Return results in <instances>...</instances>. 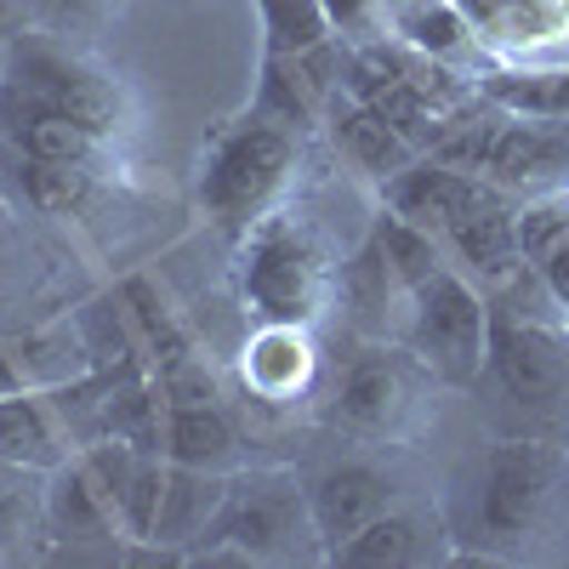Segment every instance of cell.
I'll return each mask as SVG.
<instances>
[{"label": "cell", "mask_w": 569, "mask_h": 569, "mask_svg": "<svg viewBox=\"0 0 569 569\" xmlns=\"http://www.w3.org/2000/svg\"><path fill=\"white\" fill-rule=\"evenodd\" d=\"M330 137H337V149L359 166V171H370V177H399L410 160H421V149L405 137V131H393L376 109H365L359 98H348L342 91V103L330 109Z\"/></svg>", "instance_id": "2e32d148"}, {"label": "cell", "mask_w": 569, "mask_h": 569, "mask_svg": "<svg viewBox=\"0 0 569 569\" xmlns=\"http://www.w3.org/2000/svg\"><path fill=\"white\" fill-rule=\"evenodd\" d=\"M569 479V456L536 439L496 445L485 461V490H479V530L490 541H530L547 512L558 507Z\"/></svg>", "instance_id": "277c9868"}, {"label": "cell", "mask_w": 569, "mask_h": 569, "mask_svg": "<svg viewBox=\"0 0 569 569\" xmlns=\"http://www.w3.org/2000/svg\"><path fill=\"white\" fill-rule=\"evenodd\" d=\"M240 284H246V302L268 325H308L325 308L330 273H325V257L313 246V233L291 217H273L251 233Z\"/></svg>", "instance_id": "3957f363"}, {"label": "cell", "mask_w": 569, "mask_h": 569, "mask_svg": "<svg viewBox=\"0 0 569 569\" xmlns=\"http://www.w3.org/2000/svg\"><path fill=\"white\" fill-rule=\"evenodd\" d=\"M541 279H547V291L569 308V240H563V246H558V251L541 262Z\"/></svg>", "instance_id": "4dcf8cb0"}, {"label": "cell", "mask_w": 569, "mask_h": 569, "mask_svg": "<svg viewBox=\"0 0 569 569\" xmlns=\"http://www.w3.org/2000/svg\"><path fill=\"white\" fill-rule=\"evenodd\" d=\"M445 240L472 262V268H479L485 279H512L518 268H525V257H518V240H512V211L490 194L479 211H467L450 233H445Z\"/></svg>", "instance_id": "ffe728a7"}, {"label": "cell", "mask_w": 569, "mask_h": 569, "mask_svg": "<svg viewBox=\"0 0 569 569\" xmlns=\"http://www.w3.org/2000/svg\"><path fill=\"white\" fill-rule=\"evenodd\" d=\"M308 370V348L297 342V325H268V337L251 348V382L262 393H291Z\"/></svg>", "instance_id": "83f0119b"}, {"label": "cell", "mask_w": 569, "mask_h": 569, "mask_svg": "<svg viewBox=\"0 0 569 569\" xmlns=\"http://www.w3.org/2000/svg\"><path fill=\"white\" fill-rule=\"evenodd\" d=\"M485 370H496L507 399L530 405V410H547L569 388V348L536 319L490 313V365Z\"/></svg>", "instance_id": "52a82bcc"}, {"label": "cell", "mask_w": 569, "mask_h": 569, "mask_svg": "<svg viewBox=\"0 0 569 569\" xmlns=\"http://www.w3.org/2000/svg\"><path fill=\"white\" fill-rule=\"evenodd\" d=\"M297 166V137L284 120H251L240 131H228L217 142V154L206 160V177H200V200L217 222L228 228H251V217L268 211V200L284 188Z\"/></svg>", "instance_id": "6da1fadb"}, {"label": "cell", "mask_w": 569, "mask_h": 569, "mask_svg": "<svg viewBox=\"0 0 569 569\" xmlns=\"http://www.w3.org/2000/svg\"><path fill=\"white\" fill-rule=\"evenodd\" d=\"M325 7V18H330V29H348V34H365L370 29V12H376V0H319Z\"/></svg>", "instance_id": "f546056e"}, {"label": "cell", "mask_w": 569, "mask_h": 569, "mask_svg": "<svg viewBox=\"0 0 569 569\" xmlns=\"http://www.w3.org/2000/svg\"><path fill=\"white\" fill-rule=\"evenodd\" d=\"M18 7H23V0H0V18H12Z\"/></svg>", "instance_id": "d6a6232c"}, {"label": "cell", "mask_w": 569, "mask_h": 569, "mask_svg": "<svg viewBox=\"0 0 569 569\" xmlns=\"http://www.w3.org/2000/svg\"><path fill=\"white\" fill-rule=\"evenodd\" d=\"M46 530L63 541H109L120 530V501L80 456L46 472Z\"/></svg>", "instance_id": "7c38bea8"}, {"label": "cell", "mask_w": 569, "mask_h": 569, "mask_svg": "<svg viewBox=\"0 0 569 569\" xmlns=\"http://www.w3.org/2000/svg\"><path fill=\"white\" fill-rule=\"evenodd\" d=\"M416 410V370L393 348H370L342 370L337 388V421L353 433H393Z\"/></svg>", "instance_id": "ba28073f"}, {"label": "cell", "mask_w": 569, "mask_h": 569, "mask_svg": "<svg viewBox=\"0 0 569 569\" xmlns=\"http://www.w3.org/2000/svg\"><path fill=\"white\" fill-rule=\"evenodd\" d=\"M558 171H569V120H525L501 109L479 177L496 188H530Z\"/></svg>", "instance_id": "30bf717a"}, {"label": "cell", "mask_w": 569, "mask_h": 569, "mask_svg": "<svg viewBox=\"0 0 569 569\" xmlns=\"http://www.w3.org/2000/svg\"><path fill=\"white\" fill-rule=\"evenodd\" d=\"M91 188V171L80 160H29L23 154V194L40 211H74Z\"/></svg>", "instance_id": "f1b7e54d"}, {"label": "cell", "mask_w": 569, "mask_h": 569, "mask_svg": "<svg viewBox=\"0 0 569 569\" xmlns=\"http://www.w3.org/2000/svg\"><path fill=\"white\" fill-rule=\"evenodd\" d=\"M160 456L177 467H206V472H228L240 456V433L233 416L206 399V405H166V427H160Z\"/></svg>", "instance_id": "9a60e30c"}, {"label": "cell", "mask_w": 569, "mask_h": 569, "mask_svg": "<svg viewBox=\"0 0 569 569\" xmlns=\"http://www.w3.org/2000/svg\"><path fill=\"white\" fill-rule=\"evenodd\" d=\"M485 98L525 120H569V69H512L490 74Z\"/></svg>", "instance_id": "44dd1931"}, {"label": "cell", "mask_w": 569, "mask_h": 569, "mask_svg": "<svg viewBox=\"0 0 569 569\" xmlns=\"http://www.w3.org/2000/svg\"><path fill=\"white\" fill-rule=\"evenodd\" d=\"M370 246L382 251V262L399 273L405 291H416V284H421L427 273H439V268H445V262H439V233H427V228L405 222L399 211H393V217H376Z\"/></svg>", "instance_id": "603a6c76"}, {"label": "cell", "mask_w": 569, "mask_h": 569, "mask_svg": "<svg viewBox=\"0 0 569 569\" xmlns=\"http://www.w3.org/2000/svg\"><path fill=\"white\" fill-rule=\"evenodd\" d=\"M512 240H518V257L530 268H541L569 240V194H541L530 206H518L512 211Z\"/></svg>", "instance_id": "484cf974"}, {"label": "cell", "mask_w": 569, "mask_h": 569, "mask_svg": "<svg viewBox=\"0 0 569 569\" xmlns=\"http://www.w3.org/2000/svg\"><path fill=\"white\" fill-rule=\"evenodd\" d=\"M388 507H393V479L376 472V467H365V461L330 467L325 479L308 490V512H313V530H319L325 547L359 536L370 518H382Z\"/></svg>", "instance_id": "8fae6325"}, {"label": "cell", "mask_w": 569, "mask_h": 569, "mask_svg": "<svg viewBox=\"0 0 569 569\" xmlns=\"http://www.w3.org/2000/svg\"><path fill=\"white\" fill-rule=\"evenodd\" d=\"M330 558L348 563V569H388V563L399 569V563H416V558H427V518L388 507L382 518H370L359 536L330 547Z\"/></svg>", "instance_id": "ac0fdd59"}, {"label": "cell", "mask_w": 569, "mask_h": 569, "mask_svg": "<svg viewBox=\"0 0 569 569\" xmlns=\"http://www.w3.org/2000/svg\"><path fill=\"white\" fill-rule=\"evenodd\" d=\"M319 536L308 496H297L291 485L262 479L251 490H233L228 507L217 512V525L206 536V547H233L240 558H297V547Z\"/></svg>", "instance_id": "5b68a950"}, {"label": "cell", "mask_w": 569, "mask_h": 569, "mask_svg": "<svg viewBox=\"0 0 569 569\" xmlns=\"http://www.w3.org/2000/svg\"><path fill=\"white\" fill-rule=\"evenodd\" d=\"M63 12H86V7H98V0H58Z\"/></svg>", "instance_id": "1f68e13d"}, {"label": "cell", "mask_w": 569, "mask_h": 569, "mask_svg": "<svg viewBox=\"0 0 569 569\" xmlns=\"http://www.w3.org/2000/svg\"><path fill=\"white\" fill-rule=\"evenodd\" d=\"M0 120H7L12 142L29 154V160H91V149H98V131H86L74 114L40 103L34 91L23 86H7V98H0Z\"/></svg>", "instance_id": "5bb4252c"}, {"label": "cell", "mask_w": 569, "mask_h": 569, "mask_svg": "<svg viewBox=\"0 0 569 569\" xmlns=\"http://www.w3.org/2000/svg\"><path fill=\"white\" fill-rule=\"evenodd\" d=\"M166 472H171L166 456L142 450L131 485H126V496H120V536H126V541H149V536H154V518H160V501H166Z\"/></svg>", "instance_id": "4316f807"}, {"label": "cell", "mask_w": 569, "mask_h": 569, "mask_svg": "<svg viewBox=\"0 0 569 569\" xmlns=\"http://www.w3.org/2000/svg\"><path fill=\"white\" fill-rule=\"evenodd\" d=\"M233 485L222 472H206V467H177L166 472V501H160V518H154V536L149 547H188V541H206L217 512L228 507Z\"/></svg>", "instance_id": "4fadbf2b"}, {"label": "cell", "mask_w": 569, "mask_h": 569, "mask_svg": "<svg viewBox=\"0 0 569 569\" xmlns=\"http://www.w3.org/2000/svg\"><path fill=\"white\" fill-rule=\"evenodd\" d=\"M388 188V206L405 217V222H416V228H427V233H450L467 211H479L490 194H496V182H485V177H472V171H456V166H445V160H410L399 177H388L382 182Z\"/></svg>", "instance_id": "9c48e42d"}, {"label": "cell", "mask_w": 569, "mask_h": 569, "mask_svg": "<svg viewBox=\"0 0 569 569\" xmlns=\"http://www.w3.org/2000/svg\"><path fill=\"white\" fill-rule=\"evenodd\" d=\"M399 34H405V46L427 52L433 63H456L467 52V40H472V23H467V12L456 7V0H405Z\"/></svg>", "instance_id": "7402d4cb"}, {"label": "cell", "mask_w": 569, "mask_h": 569, "mask_svg": "<svg viewBox=\"0 0 569 569\" xmlns=\"http://www.w3.org/2000/svg\"><path fill=\"white\" fill-rule=\"evenodd\" d=\"M410 353L445 382H472L490 365V308L456 268L427 273L410 291Z\"/></svg>", "instance_id": "7a4b0ae2"}, {"label": "cell", "mask_w": 569, "mask_h": 569, "mask_svg": "<svg viewBox=\"0 0 569 569\" xmlns=\"http://www.w3.org/2000/svg\"><path fill=\"white\" fill-rule=\"evenodd\" d=\"M120 302H126V313H131V325H137L142 353H149V376H166V370H177L182 359H194L188 330L177 325L171 302L154 291L149 279H126V284H120Z\"/></svg>", "instance_id": "d6986e66"}, {"label": "cell", "mask_w": 569, "mask_h": 569, "mask_svg": "<svg viewBox=\"0 0 569 569\" xmlns=\"http://www.w3.org/2000/svg\"><path fill=\"white\" fill-rule=\"evenodd\" d=\"M12 86L34 91L40 103H52L63 114H74L86 131H114L126 103H120V86L98 69H86L80 58H63L58 46H40V40H23L12 52Z\"/></svg>", "instance_id": "8992f818"}, {"label": "cell", "mask_w": 569, "mask_h": 569, "mask_svg": "<svg viewBox=\"0 0 569 569\" xmlns=\"http://www.w3.org/2000/svg\"><path fill=\"white\" fill-rule=\"evenodd\" d=\"M46 399H52V393H34V388L0 393V456L52 472V467L69 461V445H63L58 410L46 405Z\"/></svg>", "instance_id": "e0dca14e"}, {"label": "cell", "mask_w": 569, "mask_h": 569, "mask_svg": "<svg viewBox=\"0 0 569 569\" xmlns=\"http://www.w3.org/2000/svg\"><path fill=\"white\" fill-rule=\"evenodd\" d=\"M46 525V472L0 456V541H23Z\"/></svg>", "instance_id": "d4e9b609"}, {"label": "cell", "mask_w": 569, "mask_h": 569, "mask_svg": "<svg viewBox=\"0 0 569 569\" xmlns=\"http://www.w3.org/2000/svg\"><path fill=\"white\" fill-rule=\"evenodd\" d=\"M262 23H268V46L273 58H302L313 46L330 40V18L319 0H257Z\"/></svg>", "instance_id": "cb8c5ba5"}]
</instances>
